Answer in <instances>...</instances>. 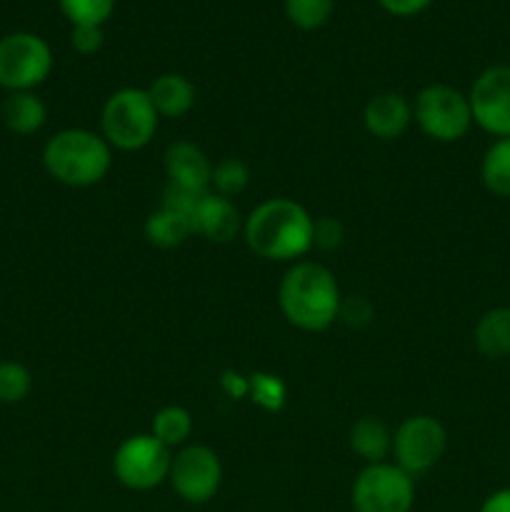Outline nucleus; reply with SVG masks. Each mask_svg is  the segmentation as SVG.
I'll return each instance as SVG.
<instances>
[{"label": "nucleus", "mask_w": 510, "mask_h": 512, "mask_svg": "<svg viewBox=\"0 0 510 512\" xmlns=\"http://www.w3.org/2000/svg\"><path fill=\"white\" fill-rule=\"evenodd\" d=\"M380 8L395 18H413V15L423 13L433 0H378Z\"/></svg>", "instance_id": "nucleus-31"}, {"label": "nucleus", "mask_w": 510, "mask_h": 512, "mask_svg": "<svg viewBox=\"0 0 510 512\" xmlns=\"http://www.w3.org/2000/svg\"><path fill=\"white\" fill-rule=\"evenodd\" d=\"M33 390V375L18 360H0V405H18Z\"/></svg>", "instance_id": "nucleus-25"}, {"label": "nucleus", "mask_w": 510, "mask_h": 512, "mask_svg": "<svg viewBox=\"0 0 510 512\" xmlns=\"http://www.w3.org/2000/svg\"><path fill=\"white\" fill-rule=\"evenodd\" d=\"M243 220L235 200L208 190L193 210V235H200L208 243L228 245L243 235Z\"/></svg>", "instance_id": "nucleus-12"}, {"label": "nucleus", "mask_w": 510, "mask_h": 512, "mask_svg": "<svg viewBox=\"0 0 510 512\" xmlns=\"http://www.w3.org/2000/svg\"><path fill=\"white\" fill-rule=\"evenodd\" d=\"M43 168L55 183L93 188L113 168V148L100 130L63 128L45 140Z\"/></svg>", "instance_id": "nucleus-3"}, {"label": "nucleus", "mask_w": 510, "mask_h": 512, "mask_svg": "<svg viewBox=\"0 0 510 512\" xmlns=\"http://www.w3.org/2000/svg\"><path fill=\"white\" fill-rule=\"evenodd\" d=\"M350 508L353 512H413L415 478L393 460L363 465L350 488Z\"/></svg>", "instance_id": "nucleus-7"}, {"label": "nucleus", "mask_w": 510, "mask_h": 512, "mask_svg": "<svg viewBox=\"0 0 510 512\" xmlns=\"http://www.w3.org/2000/svg\"><path fill=\"white\" fill-rule=\"evenodd\" d=\"M473 125L493 138H510V65H490L468 90Z\"/></svg>", "instance_id": "nucleus-11"}, {"label": "nucleus", "mask_w": 510, "mask_h": 512, "mask_svg": "<svg viewBox=\"0 0 510 512\" xmlns=\"http://www.w3.org/2000/svg\"><path fill=\"white\" fill-rule=\"evenodd\" d=\"M473 345L485 360L510 358V305L485 310L473 328Z\"/></svg>", "instance_id": "nucleus-17"}, {"label": "nucleus", "mask_w": 510, "mask_h": 512, "mask_svg": "<svg viewBox=\"0 0 510 512\" xmlns=\"http://www.w3.org/2000/svg\"><path fill=\"white\" fill-rule=\"evenodd\" d=\"M343 293L333 270L315 260L290 263L278 285V308L293 328L323 333L338 323Z\"/></svg>", "instance_id": "nucleus-2"}, {"label": "nucleus", "mask_w": 510, "mask_h": 512, "mask_svg": "<svg viewBox=\"0 0 510 512\" xmlns=\"http://www.w3.org/2000/svg\"><path fill=\"white\" fill-rule=\"evenodd\" d=\"M168 485L183 503L205 505L220 493L223 485V463L208 445L188 443L175 450L170 463Z\"/></svg>", "instance_id": "nucleus-10"}, {"label": "nucleus", "mask_w": 510, "mask_h": 512, "mask_svg": "<svg viewBox=\"0 0 510 512\" xmlns=\"http://www.w3.org/2000/svg\"><path fill=\"white\" fill-rule=\"evenodd\" d=\"M193 415L183 405H165L150 420V435L165 445L168 450H180L190 443L193 435Z\"/></svg>", "instance_id": "nucleus-20"}, {"label": "nucleus", "mask_w": 510, "mask_h": 512, "mask_svg": "<svg viewBox=\"0 0 510 512\" xmlns=\"http://www.w3.org/2000/svg\"><path fill=\"white\" fill-rule=\"evenodd\" d=\"M478 512H510V488H500L490 493Z\"/></svg>", "instance_id": "nucleus-32"}, {"label": "nucleus", "mask_w": 510, "mask_h": 512, "mask_svg": "<svg viewBox=\"0 0 510 512\" xmlns=\"http://www.w3.org/2000/svg\"><path fill=\"white\" fill-rule=\"evenodd\" d=\"M248 400L253 405H258L265 413H280L288 400V388H285L283 380L273 373H253L248 375Z\"/></svg>", "instance_id": "nucleus-23"}, {"label": "nucleus", "mask_w": 510, "mask_h": 512, "mask_svg": "<svg viewBox=\"0 0 510 512\" xmlns=\"http://www.w3.org/2000/svg\"><path fill=\"white\" fill-rule=\"evenodd\" d=\"M105 43V33L98 25H75L70 30V45L80 55H95Z\"/></svg>", "instance_id": "nucleus-28"}, {"label": "nucleus", "mask_w": 510, "mask_h": 512, "mask_svg": "<svg viewBox=\"0 0 510 512\" xmlns=\"http://www.w3.org/2000/svg\"><path fill=\"white\" fill-rule=\"evenodd\" d=\"M143 230L145 238H148V243L153 245V248L173 250L180 248V245L193 235V220H190V215L180 213V210L160 205L158 210H153V213L145 218Z\"/></svg>", "instance_id": "nucleus-19"}, {"label": "nucleus", "mask_w": 510, "mask_h": 512, "mask_svg": "<svg viewBox=\"0 0 510 512\" xmlns=\"http://www.w3.org/2000/svg\"><path fill=\"white\" fill-rule=\"evenodd\" d=\"M348 445L365 465L385 463L393 453V430L375 415H363L350 425Z\"/></svg>", "instance_id": "nucleus-16"}, {"label": "nucleus", "mask_w": 510, "mask_h": 512, "mask_svg": "<svg viewBox=\"0 0 510 512\" xmlns=\"http://www.w3.org/2000/svg\"><path fill=\"white\" fill-rule=\"evenodd\" d=\"M480 180L498 198H510V138H495L480 160Z\"/></svg>", "instance_id": "nucleus-21"}, {"label": "nucleus", "mask_w": 510, "mask_h": 512, "mask_svg": "<svg viewBox=\"0 0 510 512\" xmlns=\"http://www.w3.org/2000/svg\"><path fill=\"white\" fill-rule=\"evenodd\" d=\"M220 388H223V393L228 395V398L233 400H243L248 398V390H250V383H248V375L238 373V370H223L218 378Z\"/></svg>", "instance_id": "nucleus-30"}, {"label": "nucleus", "mask_w": 510, "mask_h": 512, "mask_svg": "<svg viewBox=\"0 0 510 512\" xmlns=\"http://www.w3.org/2000/svg\"><path fill=\"white\" fill-rule=\"evenodd\" d=\"M53 50L38 33L15 30L0 38V88L23 93L43 85L53 73Z\"/></svg>", "instance_id": "nucleus-6"}, {"label": "nucleus", "mask_w": 510, "mask_h": 512, "mask_svg": "<svg viewBox=\"0 0 510 512\" xmlns=\"http://www.w3.org/2000/svg\"><path fill=\"white\" fill-rule=\"evenodd\" d=\"M448 450V430L435 415H410L393 430V460L410 478L430 473Z\"/></svg>", "instance_id": "nucleus-9"}, {"label": "nucleus", "mask_w": 510, "mask_h": 512, "mask_svg": "<svg viewBox=\"0 0 510 512\" xmlns=\"http://www.w3.org/2000/svg\"><path fill=\"white\" fill-rule=\"evenodd\" d=\"M0 118L10 133L35 135L43 130L45 120H48V108L35 90L8 93L0 105Z\"/></svg>", "instance_id": "nucleus-18"}, {"label": "nucleus", "mask_w": 510, "mask_h": 512, "mask_svg": "<svg viewBox=\"0 0 510 512\" xmlns=\"http://www.w3.org/2000/svg\"><path fill=\"white\" fill-rule=\"evenodd\" d=\"M345 240V228L340 220L330 218V215H323V218H315L313 223V250H323V253H330V250L340 248Z\"/></svg>", "instance_id": "nucleus-27"}, {"label": "nucleus", "mask_w": 510, "mask_h": 512, "mask_svg": "<svg viewBox=\"0 0 510 512\" xmlns=\"http://www.w3.org/2000/svg\"><path fill=\"white\" fill-rule=\"evenodd\" d=\"M160 128V115L155 113L143 88H120L103 103L100 110V135L113 150L135 153L153 143Z\"/></svg>", "instance_id": "nucleus-4"}, {"label": "nucleus", "mask_w": 510, "mask_h": 512, "mask_svg": "<svg viewBox=\"0 0 510 512\" xmlns=\"http://www.w3.org/2000/svg\"><path fill=\"white\" fill-rule=\"evenodd\" d=\"M248 183H250V168L245 160L220 158L218 163H213V173H210V193L233 200L235 195H240L245 188H248Z\"/></svg>", "instance_id": "nucleus-22"}, {"label": "nucleus", "mask_w": 510, "mask_h": 512, "mask_svg": "<svg viewBox=\"0 0 510 512\" xmlns=\"http://www.w3.org/2000/svg\"><path fill=\"white\" fill-rule=\"evenodd\" d=\"M413 123L435 143H458L473 128L468 93L448 83H430L413 100Z\"/></svg>", "instance_id": "nucleus-5"}, {"label": "nucleus", "mask_w": 510, "mask_h": 512, "mask_svg": "<svg viewBox=\"0 0 510 512\" xmlns=\"http://www.w3.org/2000/svg\"><path fill=\"white\" fill-rule=\"evenodd\" d=\"M163 168L170 185H180L188 190H210L213 163L205 150L190 140H175L165 148Z\"/></svg>", "instance_id": "nucleus-14"}, {"label": "nucleus", "mask_w": 510, "mask_h": 512, "mask_svg": "<svg viewBox=\"0 0 510 512\" xmlns=\"http://www.w3.org/2000/svg\"><path fill=\"white\" fill-rule=\"evenodd\" d=\"M363 125L375 140H398L413 125V100L395 90L375 93L363 108Z\"/></svg>", "instance_id": "nucleus-13"}, {"label": "nucleus", "mask_w": 510, "mask_h": 512, "mask_svg": "<svg viewBox=\"0 0 510 512\" xmlns=\"http://www.w3.org/2000/svg\"><path fill=\"white\" fill-rule=\"evenodd\" d=\"M60 13L70 25H98L103 28L115 10V0H58Z\"/></svg>", "instance_id": "nucleus-26"}, {"label": "nucleus", "mask_w": 510, "mask_h": 512, "mask_svg": "<svg viewBox=\"0 0 510 512\" xmlns=\"http://www.w3.org/2000/svg\"><path fill=\"white\" fill-rule=\"evenodd\" d=\"M173 450L165 448L150 433L130 435L115 448L113 475L123 488L133 493H148L168 483Z\"/></svg>", "instance_id": "nucleus-8"}, {"label": "nucleus", "mask_w": 510, "mask_h": 512, "mask_svg": "<svg viewBox=\"0 0 510 512\" xmlns=\"http://www.w3.org/2000/svg\"><path fill=\"white\" fill-rule=\"evenodd\" d=\"M373 318V308L365 298H343V305H340L338 320L348 323L350 328H363V325L370 323Z\"/></svg>", "instance_id": "nucleus-29"}, {"label": "nucleus", "mask_w": 510, "mask_h": 512, "mask_svg": "<svg viewBox=\"0 0 510 512\" xmlns=\"http://www.w3.org/2000/svg\"><path fill=\"white\" fill-rule=\"evenodd\" d=\"M145 90L160 120L185 118L195 105V85L180 73L158 75Z\"/></svg>", "instance_id": "nucleus-15"}, {"label": "nucleus", "mask_w": 510, "mask_h": 512, "mask_svg": "<svg viewBox=\"0 0 510 512\" xmlns=\"http://www.w3.org/2000/svg\"><path fill=\"white\" fill-rule=\"evenodd\" d=\"M315 218L293 198H268L243 220V240L258 258L298 263L313 250Z\"/></svg>", "instance_id": "nucleus-1"}, {"label": "nucleus", "mask_w": 510, "mask_h": 512, "mask_svg": "<svg viewBox=\"0 0 510 512\" xmlns=\"http://www.w3.org/2000/svg\"><path fill=\"white\" fill-rule=\"evenodd\" d=\"M335 0H283L285 18L298 30H318L330 20Z\"/></svg>", "instance_id": "nucleus-24"}]
</instances>
